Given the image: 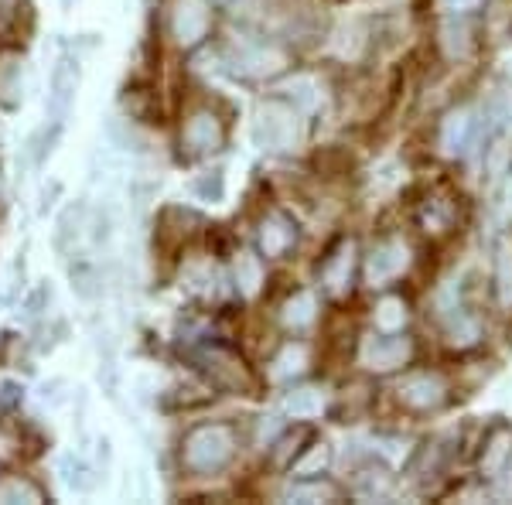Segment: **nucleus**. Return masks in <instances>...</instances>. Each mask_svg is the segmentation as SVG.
<instances>
[{
	"label": "nucleus",
	"mask_w": 512,
	"mask_h": 505,
	"mask_svg": "<svg viewBox=\"0 0 512 505\" xmlns=\"http://www.w3.org/2000/svg\"><path fill=\"white\" fill-rule=\"evenodd\" d=\"M478 4H485V0H437V7H441L444 14H465V11H475Z\"/></svg>",
	"instance_id": "f704fd0d"
},
{
	"label": "nucleus",
	"mask_w": 512,
	"mask_h": 505,
	"mask_svg": "<svg viewBox=\"0 0 512 505\" xmlns=\"http://www.w3.org/2000/svg\"><path fill=\"white\" fill-rule=\"evenodd\" d=\"M407 304H403V297H383V301L376 304V328L379 331H403L407 325Z\"/></svg>",
	"instance_id": "5701e85b"
},
{
	"label": "nucleus",
	"mask_w": 512,
	"mask_h": 505,
	"mask_svg": "<svg viewBox=\"0 0 512 505\" xmlns=\"http://www.w3.org/2000/svg\"><path fill=\"white\" fill-rule=\"evenodd\" d=\"M69 277H72V291H76L79 297H96L99 294V270H96V263H89L86 256H76V263H72V270H69Z\"/></svg>",
	"instance_id": "b1692460"
},
{
	"label": "nucleus",
	"mask_w": 512,
	"mask_h": 505,
	"mask_svg": "<svg viewBox=\"0 0 512 505\" xmlns=\"http://www.w3.org/2000/svg\"><path fill=\"white\" fill-rule=\"evenodd\" d=\"M226 140V127L212 110H198L185 120L181 127V144L188 147V154H212Z\"/></svg>",
	"instance_id": "1a4fd4ad"
},
{
	"label": "nucleus",
	"mask_w": 512,
	"mask_h": 505,
	"mask_svg": "<svg viewBox=\"0 0 512 505\" xmlns=\"http://www.w3.org/2000/svg\"><path fill=\"white\" fill-rule=\"evenodd\" d=\"M410 267V246L403 239H386L379 243L366 260V280L369 287H386Z\"/></svg>",
	"instance_id": "6e6552de"
},
{
	"label": "nucleus",
	"mask_w": 512,
	"mask_h": 505,
	"mask_svg": "<svg viewBox=\"0 0 512 505\" xmlns=\"http://www.w3.org/2000/svg\"><path fill=\"white\" fill-rule=\"evenodd\" d=\"M509 458H512V437H509V430H495L492 441H489V447H485L482 475H485V478H495Z\"/></svg>",
	"instance_id": "aec40b11"
},
{
	"label": "nucleus",
	"mask_w": 512,
	"mask_h": 505,
	"mask_svg": "<svg viewBox=\"0 0 512 505\" xmlns=\"http://www.w3.org/2000/svg\"><path fill=\"white\" fill-rule=\"evenodd\" d=\"M287 502H335L338 488L328 482H318V478H301L284 492Z\"/></svg>",
	"instance_id": "6ab92c4d"
},
{
	"label": "nucleus",
	"mask_w": 512,
	"mask_h": 505,
	"mask_svg": "<svg viewBox=\"0 0 512 505\" xmlns=\"http://www.w3.org/2000/svg\"><path fill=\"white\" fill-rule=\"evenodd\" d=\"M229 62H233V72L246 79H267L277 76L287 65V55L274 45H263V41H236L229 48Z\"/></svg>",
	"instance_id": "20e7f679"
},
{
	"label": "nucleus",
	"mask_w": 512,
	"mask_h": 505,
	"mask_svg": "<svg viewBox=\"0 0 512 505\" xmlns=\"http://www.w3.org/2000/svg\"><path fill=\"white\" fill-rule=\"evenodd\" d=\"M444 383L441 376H431V372H417V376H407L400 383V400L414 410H431L444 400Z\"/></svg>",
	"instance_id": "9b49d317"
},
{
	"label": "nucleus",
	"mask_w": 512,
	"mask_h": 505,
	"mask_svg": "<svg viewBox=\"0 0 512 505\" xmlns=\"http://www.w3.org/2000/svg\"><path fill=\"white\" fill-rule=\"evenodd\" d=\"M492 482H495V495H499V499H512V458L502 465V471L492 478Z\"/></svg>",
	"instance_id": "72a5a7b5"
},
{
	"label": "nucleus",
	"mask_w": 512,
	"mask_h": 505,
	"mask_svg": "<svg viewBox=\"0 0 512 505\" xmlns=\"http://www.w3.org/2000/svg\"><path fill=\"white\" fill-rule=\"evenodd\" d=\"M393 488L390 475L386 471H366V478L359 482V495H366V499H373V495H386Z\"/></svg>",
	"instance_id": "7c9ffc66"
},
{
	"label": "nucleus",
	"mask_w": 512,
	"mask_h": 505,
	"mask_svg": "<svg viewBox=\"0 0 512 505\" xmlns=\"http://www.w3.org/2000/svg\"><path fill=\"white\" fill-rule=\"evenodd\" d=\"M0 502H45V492L21 475H4L0 478Z\"/></svg>",
	"instance_id": "412c9836"
},
{
	"label": "nucleus",
	"mask_w": 512,
	"mask_h": 505,
	"mask_svg": "<svg viewBox=\"0 0 512 505\" xmlns=\"http://www.w3.org/2000/svg\"><path fill=\"white\" fill-rule=\"evenodd\" d=\"M410 355H414V345H410L407 335H396V331H379V335H369L362 342V366L369 372H393L400 366H407Z\"/></svg>",
	"instance_id": "39448f33"
},
{
	"label": "nucleus",
	"mask_w": 512,
	"mask_h": 505,
	"mask_svg": "<svg viewBox=\"0 0 512 505\" xmlns=\"http://www.w3.org/2000/svg\"><path fill=\"white\" fill-rule=\"evenodd\" d=\"M315 311H318V301H315V294L311 291H297L291 301L284 304V325L291 328V331H301V328H308L311 321H315Z\"/></svg>",
	"instance_id": "a211bd4d"
},
{
	"label": "nucleus",
	"mask_w": 512,
	"mask_h": 505,
	"mask_svg": "<svg viewBox=\"0 0 512 505\" xmlns=\"http://www.w3.org/2000/svg\"><path fill=\"white\" fill-rule=\"evenodd\" d=\"M79 86H82L79 59L76 55H62L52 69V79H48V123H59V127H65L72 106H76Z\"/></svg>",
	"instance_id": "7ed1b4c3"
},
{
	"label": "nucleus",
	"mask_w": 512,
	"mask_h": 505,
	"mask_svg": "<svg viewBox=\"0 0 512 505\" xmlns=\"http://www.w3.org/2000/svg\"><path fill=\"white\" fill-rule=\"evenodd\" d=\"M489 106H492L495 120H512V93H509V89H495Z\"/></svg>",
	"instance_id": "473e14b6"
},
{
	"label": "nucleus",
	"mask_w": 512,
	"mask_h": 505,
	"mask_svg": "<svg viewBox=\"0 0 512 505\" xmlns=\"http://www.w3.org/2000/svg\"><path fill=\"white\" fill-rule=\"evenodd\" d=\"M475 144V113L472 110H451L441 127V151L448 157H465Z\"/></svg>",
	"instance_id": "9d476101"
},
{
	"label": "nucleus",
	"mask_w": 512,
	"mask_h": 505,
	"mask_svg": "<svg viewBox=\"0 0 512 505\" xmlns=\"http://www.w3.org/2000/svg\"><path fill=\"white\" fill-rule=\"evenodd\" d=\"M192 188L202 202H222V195H226V175H222V171H209V175L198 178Z\"/></svg>",
	"instance_id": "c85d7f7f"
},
{
	"label": "nucleus",
	"mask_w": 512,
	"mask_h": 505,
	"mask_svg": "<svg viewBox=\"0 0 512 505\" xmlns=\"http://www.w3.org/2000/svg\"><path fill=\"white\" fill-rule=\"evenodd\" d=\"M304 362H308V352H304V345H287V349L274 359V379L297 376V372L304 369Z\"/></svg>",
	"instance_id": "a878e982"
},
{
	"label": "nucleus",
	"mask_w": 512,
	"mask_h": 505,
	"mask_svg": "<svg viewBox=\"0 0 512 505\" xmlns=\"http://www.w3.org/2000/svg\"><path fill=\"white\" fill-rule=\"evenodd\" d=\"M59 478L65 482V488L76 495H89L99 485V468L89 465L79 451H65L59 458Z\"/></svg>",
	"instance_id": "2eb2a0df"
},
{
	"label": "nucleus",
	"mask_w": 512,
	"mask_h": 505,
	"mask_svg": "<svg viewBox=\"0 0 512 505\" xmlns=\"http://www.w3.org/2000/svg\"><path fill=\"white\" fill-rule=\"evenodd\" d=\"M284 410L291 413V417H318V413L325 410V393L315 386L291 389V393L284 396Z\"/></svg>",
	"instance_id": "f3484780"
},
{
	"label": "nucleus",
	"mask_w": 512,
	"mask_h": 505,
	"mask_svg": "<svg viewBox=\"0 0 512 505\" xmlns=\"http://www.w3.org/2000/svg\"><path fill=\"white\" fill-rule=\"evenodd\" d=\"M441 35H444L441 45H444V52H448L451 59H461V55H468V28H465V24H448Z\"/></svg>",
	"instance_id": "c756f323"
},
{
	"label": "nucleus",
	"mask_w": 512,
	"mask_h": 505,
	"mask_svg": "<svg viewBox=\"0 0 512 505\" xmlns=\"http://www.w3.org/2000/svg\"><path fill=\"white\" fill-rule=\"evenodd\" d=\"M495 294L502 308H512V239L495 243Z\"/></svg>",
	"instance_id": "dca6fc26"
},
{
	"label": "nucleus",
	"mask_w": 512,
	"mask_h": 505,
	"mask_svg": "<svg viewBox=\"0 0 512 505\" xmlns=\"http://www.w3.org/2000/svg\"><path fill=\"white\" fill-rule=\"evenodd\" d=\"M0 140H4V130H0Z\"/></svg>",
	"instance_id": "4c0bfd02"
},
{
	"label": "nucleus",
	"mask_w": 512,
	"mask_h": 505,
	"mask_svg": "<svg viewBox=\"0 0 512 505\" xmlns=\"http://www.w3.org/2000/svg\"><path fill=\"white\" fill-rule=\"evenodd\" d=\"M352 270H355V246L342 243L332 256H328L325 267H321V284H325V291L342 297L352 284Z\"/></svg>",
	"instance_id": "4468645a"
},
{
	"label": "nucleus",
	"mask_w": 512,
	"mask_h": 505,
	"mask_svg": "<svg viewBox=\"0 0 512 505\" xmlns=\"http://www.w3.org/2000/svg\"><path fill=\"white\" fill-rule=\"evenodd\" d=\"M291 99H294V106H301V110H311V106L318 103L315 82H311V79H294L291 82Z\"/></svg>",
	"instance_id": "2f4dec72"
},
{
	"label": "nucleus",
	"mask_w": 512,
	"mask_h": 505,
	"mask_svg": "<svg viewBox=\"0 0 512 505\" xmlns=\"http://www.w3.org/2000/svg\"><path fill=\"white\" fill-rule=\"evenodd\" d=\"M448 342L458 345V349H468V345L478 342V325L468 314H458V318H451L448 325Z\"/></svg>",
	"instance_id": "cd10ccee"
},
{
	"label": "nucleus",
	"mask_w": 512,
	"mask_h": 505,
	"mask_svg": "<svg viewBox=\"0 0 512 505\" xmlns=\"http://www.w3.org/2000/svg\"><path fill=\"white\" fill-rule=\"evenodd\" d=\"M485 171L489 178H502L512 171V144L509 140H492L489 154H485Z\"/></svg>",
	"instance_id": "bb28decb"
},
{
	"label": "nucleus",
	"mask_w": 512,
	"mask_h": 505,
	"mask_svg": "<svg viewBox=\"0 0 512 505\" xmlns=\"http://www.w3.org/2000/svg\"><path fill=\"white\" fill-rule=\"evenodd\" d=\"M212 28V11L209 0H175L171 11V35L181 48H195L198 41L209 35Z\"/></svg>",
	"instance_id": "0eeeda50"
},
{
	"label": "nucleus",
	"mask_w": 512,
	"mask_h": 505,
	"mask_svg": "<svg viewBox=\"0 0 512 505\" xmlns=\"http://www.w3.org/2000/svg\"><path fill=\"white\" fill-rule=\"evenodd\" d=\"M86 239H93V209L86 202L65 205L59 222H55V253L79 256Z\"/></svg>",
	"instance_id": "423d86ee"
},
{
	"label": "nucleus",
	"mask_w": 512,
	"mask_h": 505,
	"mask_svg": "<svg viewBox=\"0 0 512 505\" xmlns=\"http://www.w3.org/2000/svg\"><path fill=\"white\" fill-rule=\"evenodd\" d=\"M301 140V113L287 99H267L253 113V144L267 154H287Z\"/></svg>",
	"instance_id": "f03ea898"
},
{
	"label": "nucleus",
	"mask_w": 512,
	"mask_h": 505,
	"mask_svg": "<svg viewBox=\"0 0 512 505\" xmlns=\"http://www.w3.org/2000/svg\"><path fill=\"white\" fill-rule=\"evenodd\" d=\"M236 454V434L226 424H202L181 444V465L192 475H216L233 461Z\"/></svg>",
	"instance_id": "f257e3e1"
},
{
	"label": "nucleus",
	"mask_w": 512,
	"mask_h": 505,
	"mask_svg": "<svg viewBox=\"0 0 512 505\" xmlns=\"http://www.w3.org/2000/svg\"><path fill=\"white\" fill-rule=\"evenodd\" d=\"M328 465H332V447L321 441V444L311 447V451L304 454L301 461H294L291 471H294L297 478H315V475H321V471H325Z\"/></svg>",
	"instance_id": "393cba45"
},
{
	"label": "nucleus",
	"mask_w": 512,
	"mask_h": 505,
	"mask_svg": "<svg viewBox=\"0 0 512 505\" xmlns=\"http://www.w3.org/2000/svg\"><path fill=\"white\" fill-rule=\"evenodd\" d=\"M506 212H512V181H509V188H506Z\"/></svg>",
	"instance_id": "c9c22d12"
},
{
	"label": "nucleus",
	"mask_w": 512,
	"mask_h": 505,
	"mask_svg": "<svg viewBox=\"0 0 512 505\" xmlns=\"http://www.w3.org/2000/svg\"><path fill=\"white\" fill-rule=\"evenodd\" d=\"M297 239V229L294 222L287 219V215H267V219L260 222V253L267 256V260H277V256H284L287 250L294 246Z\"/></svg>",
	"instance_id": "f8f14e48"
},
{
	"label": "nucleus",
	"mask_w": 512,
	"mask_h": 505,
	"mask_svg": "<svg viewBox=\"0 0 512 505\" xmlns=\"http://www.w3.org/2000/svg\"><path fill=\"white\" fill-rule=\"evenodd\" d=\"M72 4H76V0H62V7H65V11H69Z\"/></svg>",
	"instance_id": "e433bc0d"
},
{
	"label": "nucleus",
	"mask_w": 512,
	"mask_h": 505,
	"mask_svg": "<svg viewBox=\"0 0 512 505\" xmlns=\"http://www.w3.org/2000/svg\"><path fill=\"white\" fill-rule=\"evenodd\" d=\"M24 99V55L14 48H0V103L21 106Z\"/></svg>",
	"instance_id": "ddd939ff"
},
{
	"label": "nucleus",
	"mask_w": 512,
	"mask_h": 505,
	"mask_svg": "<svg viewBox=\"0 0 512 505\" xmlns=\"http://www.w3.org/2000/svg\"><path fill=\"white\" fill-rule=\"evenodd\" d=\"M0 4H4V0H0Z\"/></svg>",
	"instance_id": "58836bf2"
},
{
	"label": "nucleus",
	"mask_w": 512,
	"mask_h": 505,
	"mask_svg": "<svg viewBox=\"0 0 512 505\" xmlns=\"http://www.w3.org/2000/svg\"><path fill=\"white\" fill-rule=\"evenodd\" d=\"M260 284H263V263H260V256L239 253L236 256V287H239V294L253 297L256 291H260Z\"/></svg>",
	"instance_id": "4be33fe9"
}]
</instances>
